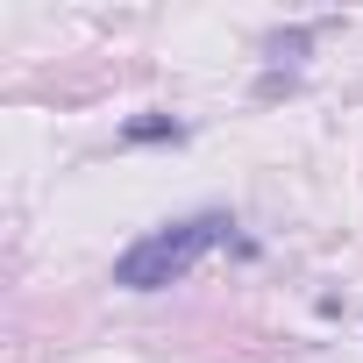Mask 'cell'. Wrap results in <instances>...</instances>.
I'll use <instances>...</instances> for the list:
<instances>
[{
	"label": "cell",
	"instance_id": "1",
	"mask_svg": "<svg viewBox=\"0 0 363 363\" xmlns=\"http://www.w3.org/2000/svg\"><path fill=\"white\" fill-rule=\"evenodd\" d=\"M228 235V221L221 214H193V221H171V228H157V235H143V242H128L121 257H114V285L121 292H164V285H178L214 242Z\"/></svg>",
	"mask_w": 363,
	"mask_h": 363
},
{
	"label": "cell",
	"instance_id": "2",
	"mask_svg": "<svg viewBox=\"0 0 363 363\" xmlns=\"http://www.w3.org/2000/svg\"><path fill=\"white\" fill-rule=\"evenodd\" d=\"M121 143H186V121H171V114H135V121H121Z\"/></svg>",
	"mask_w": 363,
	"mask_h": 363
},
{
	"label": "cell",
	"instance_id": "3",
	"mask_svg": "<svg viewBox=\"0 0 363 363\" xmlns=\"http://www.w3.org/2000/svg\"><path fill=\"white\" fill-rule=\"evenodd\" d=\"M306 50V29H292V36H271V57H299Z\"/></svg>",
	"mask_w": 363,
	"mask_h": 363
}]
</instances>
